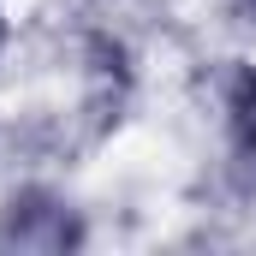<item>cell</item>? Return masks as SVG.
I'll return each mask as SVG.
<instances>
[{"label":"cell","mask_w":256,"mask_h":256,"mask_svg":"<svg viewBox=\"0 0 256 256\" xmlns=\"http://www.w3.org/2000/svg\"><path fill=\"white\" fill-rule=\"evenodd\" d=\"M0 36H6V24H0Z\"/></svg>","instance_id":"2"},{"label":"cell","mask_w":256,"mask_h":256,"mask_svg":"<svg viewBox=\"0 0 256 256\" xmlns=\"http://www.w3.org/2000/svg\"><path fill=\"white\" fill-rule=\"evenodd\" d=\"M238 137H244V149L256 155V78L238 90Z\"/></svg>","instance_id":"1"},{"label":"cell","mask_w":256,"mask_h":256,"mask_svg":"<svg viewBox=\"0 0 256 256\" xmlns=\"http://www.w3.org/2000/svg\"><path fill=\"white\" fill-rule=\"evenodd\" d=\"M250 6H256V0H250Z\"/></svg>","instance_id":"3"}]
</instances>
